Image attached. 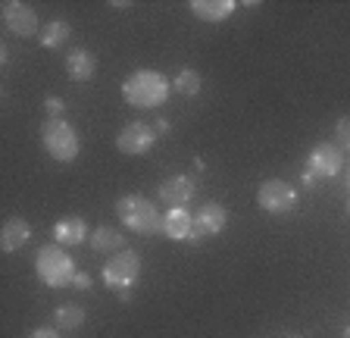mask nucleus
<instances>
[{"instance_id":"f257e3e1","label":"nucleus","mask_w":350,"mask_h":338,"mask_svg":"<svg viewBox=\"0 0 350 338\" xmlns=\"http://www.w3.org/2000/svg\"><path fill=\"white\" fill-rule=\"evenodd\" d=\"M122 97L125 103L138 107V110H153L169 101V79L153 69H138L122 81Z\"/></svg>"},{"instance_id":"f03ea898","label":"nucleus","mask_w":350,"mask_h":338,"mask_svg":"<svg viewBox=\"0 0 350 338\" xmlns=\"http://www.w3.org/2000/svg\"><path fill=\"white\" fill-rule=\"evenodd\" d=\"M116 216L129 232H138V235H157V232H163L160 210H157L153 200L144 198V194H125V198H119Z\"/></svg>"},{"instance_id":"7ed1b4c3","label":"nucleus","mask_w":350,"mask_h":338,"mask_svg":"<svg viewBox=\"0 0 350 338\" xmlns=\"http://www.w3.org/2000/svg\"><path fill=\"white\" fill-rule=\"evenodd\" d=\"M41 144L44 151L53 157L57 163H69L79 157L81 141L79 132L72 129V122H66L63 116H47L41 125Z\"/></svg>"},{"instance_id":"20e7f679","label":"nucleus","mask_w":350,"mask_h":338,"mask_svg":"<svg viewBox=\"0 0 350 338\" xmlns=\"http://www.w3.org/2000/svg\"><path fill=\"white\" fill-rule=\"evenodd\" d=\"M35 272L44 285L63 288L75 279V260L63 250V244H44L35 257Z\"/></svg>"},{"instance_id":"39448f33","label":"nucleus","mask_w":350,"mask_h":338,"mask_svg":"<svg viewBox=\"0 0 350 338\" xmlns=\"http://www.w3.org/2000/svg\"><path fill=\"white\" fill-rule=\"evenodd\" d=\"M138 276H141V257L135 250H119V254H113V257L103 263V285L116 288V291L131 288Z\"/></svg>"},{"instance_id":"423d86ee","label":"nucleus","mask_w":350,"mask_h":338,"mask_svg":"<svg viewBox=\"0 0 350 338\" xmlns=\"http://www.w3.org/2000/svg\"><path fill=\"white\" fill-rule=\"evenodd\" d=\"M256 204L266 210V213H291L297 207V188H291L288 182L282 179H266L256 192Z\"/></svg>"},{"instance_id":"0eeeda50","label":"nucleus","mask_w":350,"mask_h":338,"mask_svg":"<svg viewBox=\"0 0 350 338\" xmlns=\"http://www.w3.org/2000/svg\"><path fill=\"white\" fill-rule=\"evenodd\" d=\"M153 141H157V129H153V125H147V122H141V119L129 122L122 132L116 135L119 154H125V157H141V154H147V151L153 147Z\"/></svg>"},{"instance_id":"6e6552de","label":"nucleus","mask_w":350,"mask_h":338,"mask_svg":"<svg viewBox=\"0 0 350 338\" xmlns=\"http://www.w3.org/2000/svg\"><path fill=\"white\" fill-rule=\"evenodd\" d=\"M3 25H7L10 35H19V38H31L35 31H41L44 25L38 23V13L29 7V3H19V0H7L3 7Z\"/></svg>"},{"instance_id":"1a4fd4ad","label":"nucleus","mask_w":350,"mask_h":338,"mask_svg":"<svg viewBox=\"0 0 350 338\" xmlns=\"http://www.w3.org/2000/svg\"><path fill=\"white\" fill-rule=\"evenodd\" d=\"M226 220H228V210L222 204H216V200L204 204L194 213V232H191L188 242L197 244V242H204V238H210V235H219V232L226 229Z\"/></svg>"},{"instance_id":"9d476101","label":"nucleus","mask_w":350,"mask_h":338,"mask_svg":"<svg viewBox=\"0 0 350 338\" xmlns=\"http://www.w3.org/2000/svg\"><path fill=\"white\" fill-rule=\"evenodd\" d=\"M341 166H344L341 147L328 144V141L316 144L313 151H310V157H306V169H310L316 179H335L338 172H341Z\"/></svg>"},{"instance_id":"9b49d317","label":"nucleus","mask_w":350,"mask_h":338,"mask_svg":"<svg viewBox=\"0 0 350 338\" xmlns=\"http://www.w3.org/2000/svg\"><path fill=\"white\" fill-rule=\"evenodd\" d=\"M194 232V213L188 207H169L163 213V235L172 242H188Z\"/></svg>"},{"instance_id":"f8f14e48","label":"nucleus","mask_w":350,"mask_h":338,"mask_svg":"<svg viewBox=\"0 0 350 338\" xmlns=\"http://www.w3.org/2000/svg\"><path fill=\"white\" fill-rule=\"evenodd\" d=\"M197 185L191 176H185V172H178V176H169L166 182L160 185V200L169 207H185L191 198H194Z\"/></svg>"},{"instance_id":"ddd939ff","label":"nucleus","mask_w":350,"mask_h":338,"mask_svg":"<svg viewBox=\"0 0 350 338\" xmlns=\"http://www.w3.org/2000/svg\"><path fill=\"white\" fill-rule=\"evenodd\" d=\"M31 238V226L22 216H10L7 222H3V229H0V248H3V254H16L19 248H25Z\"/></svg>"},{"instance_id":"4468645a","label":"nucleus","mask_w":350,"mask_h":338,"mask_svg":"<svg viewBox=\"0 0 350 338\" xmlns=\"http://www.w3.org/2000/svg\"><path fill=\"white\" fill-rule=\"evenodd\" d=\"M66 73H69V79H72V81L94 79L97 57L91 51H85V47H75V51H69V57H66Z\"/></svg>"},{"instance_id":"2eb2a0df","label":"nucleus","mask_w":350,"mask_h":338,"mask_svg":"<svg viewBox=\"0 0 350 338\" xmlns=\"http://www.w3.org/2000/svg\"><path fill=\"white\" fill-rule=\"evenodd\" d=\"M88 226L81 216H63V220L53 226V242L63 244V248H69V244H81L88 242Z\"/></svg>"},{"instance_id":"dca6fc26","label":"nucleus","mask_w":350,"mask_h":338,"mask_svg":"<svg viewBox=\"0 0 350 338\" xmlns=\"http://www.w3.org/2000/svg\"><path fill=\"white\" fill-rule=\"evenodd\" d=\"M191 13L204 23H226L234 13V0H191Z\"/></svg>"},{"instance_id":"f3484780","label":"nucleus","mask_w":350,"mask_h":338,"mask_svg":"<svg viewBox=\"0 0 350 338\" xmlns=\"http://www.w3.org/2000/svg\"><path fill=\"white\" fill-rule=\"evenodd\" d=\"M88 244H91L97 254H119V250H125L122 232H119V229H107V226L94 229L91 238H88Z\"/></svg>"},{"instance_id":"a211bd4d","label":"nucleus","mask_w":350,"mask_h":338,"mask_svg":"<svg viewBox=\"0 0 350 338\" xmlns=\"http://www.w3.org/2000/svg\"><path fill=\"white\" fill-rule=\"evenodd\" d=\"M66 38H72V25L66 23V19H53V23H47L41 29V47L53 51V47L66 44Z\"/></svg>"},{"instance_id":"6ab92c4d","label":"nucleus","mask_w":350,"mask_h":338,"mask_svg":"<svg viewBox=\"0 0 350 338\" xmlns=\"http://www.w3.org/2000/svg\"><path fill=\"white\" fill-rule=\"evenodd\" d=\"M53 323H57V329L72 332L85 323V310H81L79 304H63V307H57V313H53Z\"/></svg>"},{"instance_id":"aec40b11","label":"nucleus","mask_w":350,"mask_h":338,"mask_svg":"<svg viewBox=\"0 0 350 338\" xmlns=\"http://www.w3.org/2000/svg\"><path fill=\"white\" fill-rule=\"evenodd\" d=\"M175 88H178V94L194 97L197 91L204 88V79H200V73H197V69H182V73L175 75Z\"/></svg>"},{"instance_id":"412c9836","label":"nucleus","mask_w":350,"mask_h":338,"mask_svg":"<svg viewBox=\"0 0 350 338\" xmlns=\"http://www.w3.org/2000/svg\"><path fill=\"white\" fill-rule=\"evenodd\" d=\"M335 135L344 141V147H347V151H350V116H341V119H338V125H335Z\"/></svg>"},{"instance_id":"4be33fe9","label":"nucleus","mask_w":350,"mask_h":338,"mask_svg":"<svg viewBox=\"0 0 350 338\" xmlns=\"http://www.w3.org/2000/svg\"><path fill=\"white\" fill-rule=\"evenodd\" d=\"M44 107H47V113H51V116H59L66 103L59 101V97H47V101H44Z\"/></svg>"},{"instance_id":"5701e85b","label":"nucleus","mask_w":350,"mask_h":338,"mask_svg":"<svg viewBox=\"0 0 350 338\" xmlns=\"http://www.w3.org/2000/svg\"><path fill=\"white\" fill-rule=\"evenodd\" d=\"M72 285H75V288H81V291H88V288H91V276H88V272H75Z\"/></svg>"},{"instance_id":"b1692460","label":"nucleus","mask_w":350,"mask_h":338,"mask_svg":"<svg viewBox=\"0 0 350 338\" xmlns=\"http://www.w3.org/2000/svg\"><path fill=\"white\" fill-rule=\"evenodd\" d=\"M29 338H59V332L51 329V326H41V329H35Z\"/></svg>"},{"instance_id":"393cba45","label":"nucleus","mask_w":350,"mask_h":338,"mask_svg":"<svg viewBox=\"0 0 350 338\" xmlns=\"http://www.w3.org/2000/svg\"><path fill=\"white\" fill-rule=\"evenodd\" d=\"M304 185H306V188H313V185H316V176H313V172H310V169H306V172H304Z\"/></svg>"},{"instance_id":"a878e982","label":"nucleus","mask_w":350,"mask_h":338,"mask_svg":"<svg viewBox=\"0 0 350 338\" xmlns=\"http://www.w3.org/2000/svg\"><path fill=\"white\" fill-rule=\"evenodd\" d=\"M169 132V122L166 119H160V122H157V135H166Z\"/></svg>"},{"instance_id":"bb28decb","label":"nucleus","mask_w":350,"mask_h":338,"mask_svg":"<svg viewBox=\"0 0 350 338\" xmlns=\"http://www.w3.org/2000/svg\"><path fill=\"white\" fill-rule=\"evenodd\" d=\"M341 338H350V326H347V329H344V335Z\"/></svg>"},{"instance_id":"cd10ccee","label":"nucleus","mask_w":350,"mask_h":338,"mask_svg":"<svg viewBox=\"0 0 350 338\" xmlns=\"http://www.w3.org/2000/svg\"><path fill=\"white\" fill-rule=\"evenodd\" d=\"M347 210H350V204H347Z\"/></svg>"}]
</instances>
